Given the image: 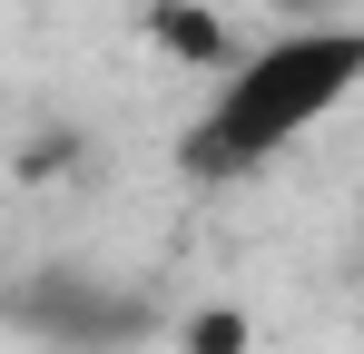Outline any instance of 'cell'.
<instances>
[{
    "instance_id": "1",
    "label": "cell",
    "mask_w": 364,
    "mask_h": 354,
    "mask_svg": "<svg viewBox=\"0 0 364 354\" xmlns=\"http://www.w3.org/2000/svg\"><path fill=\"white\" fill-rule=\"evenodd\" d=\"M355 89H364V20H305V30L266 40V50H237L217 69L178 158H187V177H246L276 148L315 138Z\"/></svg>"
},
{
    "instance_id": "2",
    "label": "cell",
    "mask_w": 364,
    "mask_h": 354,
    "mask_svg": "<svg viewBox=\"0 0 364 354\" xmlns=\"http://www.w3.org/2000/svg\"><path fill=\"white\" fill-rule=\"evenodd\" d=\"M10 315H20L30 335H50V345H79V354L148 335V295H128V286H89V276H40Z\"/></svg>"
},
{
    "instance_id": "3",
    "label": "cell",
    "mask_w": 364,
    "mask_h": 354,
    "mask_svg": "<svg viewBox=\"0 0 364 354\" xmlns=\"http://www.w3.org/2000/svg\"><path fill=\"white\" fill-rule=\"evenodd\" d=\"M148 40L168 59H187V69H207V79L237 59V30H227L217 10H197V0H158V10H148Z\"/></svg>"
},
{
    "instance_id": "4",
    "label": "cell",
    "mask_w": 364,
    "mask_h": 354,
    "mask_svg": "<svg viewBox=\"0 0 364 354\" xmlns=\"http://www.w3.org/2000/svg\"><path fill=\"white\" fill-rule=\"evenodd\" d=\"M246 345V315H197V335H187V354H237Z\"/></svg>"
}]
</instances>
